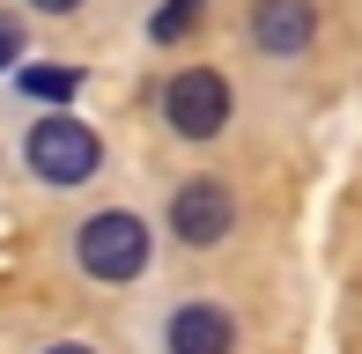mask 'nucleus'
<instances>
[{"instance_id":"f257e3e1","label":"nucleus","mask_w":362,"mask_h":354,"mask_svg":"<svg viewBox=\"0 0 362 354\" xmlns=\"http://www.w3.org/2000/svg\"><path fill=\"white\" fill-rule=\"evenodd\" d=\"M74 259L89 281H134V273L148 266V221L141 214H126V207H104V214H89L81 221V236H74Z\"/></svg>"},{"instance_id":"f03ea898","label":"nucleus","mask_w":362,"mask_h":354,"mask_svg":"<svg viewBox=\"0 0 362 354\" xmlns=\"http://www.w3.org/2000/svg\"><path fill=\"white\" fill-rule=\"evenodd\" d=\"M23 155H30V170H37L45 185H89L96 163H104V140H96L81 118L52 111V118H37V126H30Z\"/></svg>"},{"instance_id":"7ed1b4c3","label":"nucleus","mask_w":362,"mask_h":354,"mask_svg":"<svg viewBox=\"0 0 362 354\" xmlns=\"http://www.w3.org/2000/svg\"><path fill=\"white\" fill-rule=\"evenodd\" d=\"M163 118H170L185 140H215L229 126V82L215 67H185L170 89H163Z\"/></svg>"},{"instance_id":"20e7f679","label":"nucleus","mask_w":362,"mask_h":354,"mask_svg":"<svg viewBox=\"0 0 362 354\" xmlns=\"http://www.w3.org/2000/svg\"><path fill=\"white\" fill-rule=\"evenodd\" d=\"M229 221H237V200H229L222 177H185V185L170 192V236H177V244L207 251V244L229 236Z\"/></svg>"},{"instance_id":"39448f33","label":"nucleus","mask_w":362,"mask_h":354,"mask_svg":"<svg viewBox=\"0 0 362 354\" xmlns=\"http://www.w3.org/2000/svg\"><path fill=\"white\" fill-rule=\"evenodd\" d=\"M163 347L170 354H237V325H229V310H215V303H185L163 325Z\"/></svg>"},{"instance_id":"423d86ee","label":"nucleus","mask_w":362,"mask_h":354,"mask_svg":"<svg viewBox=\"0 0 362 354\" xmlns=\"http://www.w3.org/2000/svg\"><path fill=\"white\" fill-rule=\"evenodd\" d=\"M310 30H318V8H310V0H259L252 8V37H259V52H274V59H296L310 44Z\"/></svg>"},{"instance_id":"0eeeda50","label":"nucleus","mask_w":362,"mask_h":354,"mask_svg":"<svg viewBox=\"0 0 362 354\" xmlns=\"http://www.w3.org/2000/svg\"><path fill=\"white\" fill-rule=\"evenodd\" d=\"M200 8H207V0H163L156 23H148V37H156V44H177L192 23H200Z\"/></svg>"},{"instance_id":"6e6552de","label":"nucleus","mask_w":362,"mask_h":354,"mask_svg":"<svg viewBox=\"0 0 362 354\" xmlns=\"http://www.w3.org/2000/svg\"><path fill=\"white\" fill-rule=\"evenodd\" d=\"M23 89H30V96H45V104H67V96L81 89V74H74V67H30V74H23Z\"/></svg>"},{"instance_id":"1a4fd4ad","label":"nucleus","mask_w":362,"mask_h":354,"mask_svg":"<svg viewBox=\"0 0 362 354\" xmlns=\"http://www.w3.org/2000/svg\"><path fill=\"white\" fill-rule=\"evenodd\" d=\"M15 52H23V23H15V15H0V67H8Z\"/></svg>"},{"instance_id":"9d476101","label":"nucleus","mask_w":362,"mask_h":354,"mask_svg":"<svg viewBox=\"0 0 362 354\" xmlns=\"http://www.w3.org/2000/svg\"><path fill=\"white\" fill-rule=\"evenodd\" d=\"M30 8H45V15H74L81 0H30Z\"/></svg>"},{"instance_id":"9b49d317","label":"nucleus","mask_w":362,"mask_h":354,"mask_svg":"<svg viewBox=\"0 0 362 354\" xmlns=\"http://www.w3.org/2000/svg\"><path fill=\"white\" fill-rule=\"evenodd\" d=\"M45 354H96V347H81V340H59V347H45Z\"/></svg>"}]
</instances>
